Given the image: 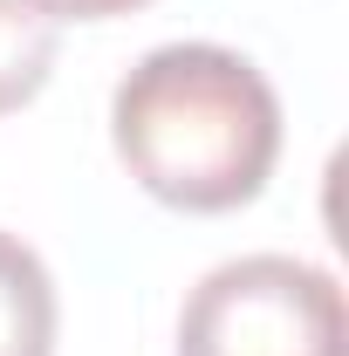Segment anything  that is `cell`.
<instances>
[{
  "label": "cell",
  "instance_id": "obj_5",
  "mask_svg": "<svg viewBox=\"0 0 349 356\" xmlns=\"http://www.w3.org/2000/svg\"><path fill=\"white\" fill-rule=\"evenodd\" d=\"M55 21H117V14H137L151 0H42Z\"/></svg>",
  "mask_w": 349,
  "mask_h": 356
},
{
  "label": "cell",
  "instance_id": "obj_4",
  "mask_svg": "<svg viewBox=\"0 0 349 356\" xmlns=\"http://www.w3.org/2000/svg\"><path fill=\"white\" fill-rule=\"evenodd\" d=\"M55 48H62V21L42 0H0V117L48 89Z\"/></svg>",
  "mask_w": 349,
  "mask_h": 356
},
{
  "label": "cell",
  "instance_id": "obj_1",
  "mask_svg": "<svg viewBox=\"0 0 349 356\" xmlns=\"http://www.w3.org/2000/svg\"><path fill=\"white\" fill-rule=\"evenodd\" d=\"M124 172L178 213H233L261 199L281 158V96L240 48H151L110 96Z\"/></svg>",
  "mask_w": 349,
  "mask_h": 356
},
{
  "label": "cell",
  "instance_id": "obj_2",
  "mask_svg": "<svg viewBox=\"0 0 349 356\" xmlns=\"http://www.w3.org/2000/svg\"><path fill=\"white\" fill-rule=\"evenodd\" d=\"M178 356H349L343 288L295 254L219 261L178 309Z\"/></svg>",
  "mask_w": 349,
  "mask_h": 356
},
{
  "label": "cell",
  "instance_id": "obj_3",
  "mask_svg": "<svg viewBox=\"0 0 349 356\" xmlns=\"http://www.w3.org/2000/svg\"><path fill=\"white\" fill-rule=\"evenodd\" d=\"M55 329L62 302L48 261L21 233H0V356H55Z\"/></svg>",
  "mask_w": 349,
  "mask_h": 356
}]
</instances>
